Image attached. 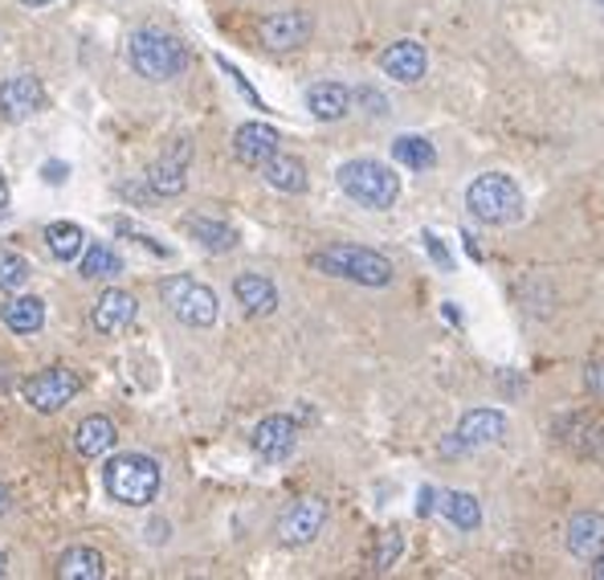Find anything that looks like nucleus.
<instances>
[{"mask_svg":"<svg viewBox=\"0 0 604 580\" xmlns=\"http://www.w3.org/2000/svg\"><path fill=\"white\" fill-rule=\"evenodd\" d=\"M107 494L123 507H147L159 494V462L147 454H119L102 470Z\"/></svg>","mask_w":604,"mask_h":580,"instance_id":"f257e3e1","label":"nucleus"},{"mask_svg":"<svg viewBox=\"0 0 604 580\" xmlns=\"http://www.w3.org/2000/svg\"><path fill=\"white\" fill-rule=\"evenodd\" d=\"M131 66L135 74H144L152 82H168V78H180L188 66V49L176 42L172 33L159 30H135L127 42Z\"/></svg>","mask_w":604,"mask_h":580,"instance_id":"f03ea898","label":"nucleus"},{"mask_svg":"<svg viewBox=\"0 0 604 580\" xmlns=\"http://www.w3.org/2000/svg\"><path fill=\"white\" fill-rule=\"evenodd\" d=\"M311 266L332 278H351L360 287H389L392 282V261L376 249L363 246H332L311 254Z\"/></svg>","mask_w":604,"mask_h":580,"instance_id":"7ed1b4c3","label":"nucleus"},{"mask_svg":"<svg viewBox=\"0 0 604 580\" xmlns=\"http://www.w3.org/2000/svg\"><path fill=\"white\" fill-rule=\"evenodd\" d=\"M466 209H470L482 225H511V221H518V213H523V192H518V185L511 176L486 172L466 189Z\"/></svg>","mask_w":604,"mask_h":580,"instance_id":"20e7f679","label":"nucleus"},{"mask_svg":"<svg viewBox=\"0 0 604 580\" xmlns=\"http://www.w3.org/2000/svg\"><path fill=\"white\" fill-rule=\"evenodd\" d=\"M339 189L351 197V201L368 204V209H392L396 197H401V180L392 168L376 160H347L339 168Z\"/></svg>","mask_w":604,"mask_h":580,"instance_id":"39448f33","label":"nucleus"},{"mask_svg":"<svg viewBox=\"0 0 604 580\" xmlns=\"http://www.w3.org/2000/svg\"><path fill=\"white\" fill-rule=\"evenodd\" d=\"M159 299H164V306H168L180 323H188V327H213L216 311H221L213 290L204 287V282H197V278H188V275L164 278Z\"/></svg>","mask_w":604,"mask_h":580,"instance_id":"423d86ee","label":"nucleus"},{"mask_svg":"<svg viewBox=\"0 0 604 580\" xmlns=\"http://www.w3.org/2000/svg\"><path fill=\"white\" fill-rule=\"evenodd\" d=\"M78 392H82V377L70 372V368H45V372L25 380V401L37 413H58V409L70 405Z\"/></svg>","mask_w":604,"mask_h":580,"instance_id":"0eeeda50","label":"nucleus"},{"mask_svg":"<svg viewBox=\"0 0 604 580\" xmlns=\"http://www.w3.org/2000/svg\"><path fill=\"white\" fill-rule=\"evenodd\" d=\"M506 437V417L499 409H474L466 413L458 425L454 442L446 446V454H458V450H482V446H494Z\"/></svg>","mask_w":604,"mask_h":580,"instance_id":"6e6552de","label":"nucleus"},{"mask_svg":"<svg viewBox=\"0 0 604 580\" xmlns=\"http://www.w3.org/2000/svg\"><path fill=\"white\" fill-rule=\"evenodd\" d=\"M323 523H327V503H323V499H299V503L278 520V539H282L287 548H302V544H311V539L323 532Z\"/></svg>","mask_w":604,"mask_h":580,"instance_id":"1a4fd4ad","label":"nucleus"},{"mask_svg":"<svg viewBox=\"0 0 604 580\" xmlns=\"http://www.w3.org/2000/svg\"><path fill=\"white\" fill-rule=\"evenodd\" d=\"M37 111H45L42 78L16 74V78H9V82L0 87V115L9 119V123H25V119H33Z\"/></svg>","mask_w":604,"mask_h":580,"instance_id":"9d476101","label":"nucleus"},{"mask_svg":"<svg viewBox=\"0 0 604 580\" xmlns=\"http://www.w3.org/2000/svg\"><path fill=\"white\" fill-rule=\"evenodd\" d=\"M294 442H299V425L287 417V413H273V417L258 421L254 430V450L266 458V462H282L294 454Z\"/></svg>","mask_w":604,"mask_h":580,"instance_id":"9b49d317","label":"nucleus"},{"mask_svg":"<svg viewBox=\"0 0 604 580\" xmlns=\"http://www.w3.org/2000/svg\"><path fill=\"white\" fill-rule=\"evenodd\" d=\"M311 30H315L311 16L299 13V9H290V13L266 16L258 25V37H261V45H270V49H299V45H306Z\"/></svg>","mask_w":604,"mask_h":580,"instance_id":"f8f14e48","label":"nucleus"},{"mask_svg":"<svg viewBox=\"0 0 604 580\" xmlns=\"http://www.w3.org/2000/svg\"><path fill=\"white\" fill-rule=\"evenodd\" d=\"M278 131L266 127V123H245V127H237V135H233V152H237V160L245 164V168H266V164L278 156Z\"/></svg>","mask_w":604,"mask_h":580,"instance_id":"ddd939ff","label":"nucleus"},{"mask_svg":"<svg viewBox=\"0 0 604 580\" xmlns=\"http://www.w3.org/2000/svg\"><path fill=\"white\" fill-rule=\"evenodd\" d=\"M135 315H139L135 294H127V290H107L99 303H94V311H90V323H94L102 335H119L135 323Z\"/></svg>","mask_w":604,"mask_h":580,"instance_id":"4468645a","label":"nucleus"},{"mask_svg":"<svg viewBox=\"0 0 604 580\" xmlns=\"http://www.w3.org/2000/svg\"><path fill=\"white\" fill-rule=\"evenodd\" d=\"M425 66H429V58H425V49L417 42H396L380 54V70L396 78V82H421Z\"/></svg>","mask_w":604,"mask_h":580,"instance_id":"2eb2a0df","label":"nucleus"},{"mask_svg":"<svg viewBox=\"0 0 604 580\" xmlns=\"http://www.w3.org/2000/svg\"><path fill=\"white\" fill-rule=\"evenodd\" d=\"M568 551L580 560H596L604 551V515L596 511H580L568 523Z\"/></svg>","mask_w":604,"mask_h":580,"instance_id":"dca6fc26","label":"nucleus"},{"mask_svg":"<svg viewBox=\"0 0 604 580\" xmlns=\"http://www.w3.org/2000/svg\"><path fill=\"white\" fill-rule=\"evenodd\" d=\"M115 442H119V434H115V421L111 417H87L78 430H74V450L82 454V458H99V454H107V450H115Z\"/></svg>","mask_w":604,"mask_h":580,"instance_id":"f3484780","label":"nucleus"},{"mask_svg":"<svg viewBox=\"0 0 604 580\" xmlns=\"http://www.w3.org/2000/svg\"><path fill=\"white\" fill-rule=\"evenodd\" d=\"M233 294H237V303H242L249 315H270V311H278V290H273V282L266 275H237Z\"/></svg>","mask_w":604,"mask_h":580,"instance_id":"a211bd4d","label":"nucleus"},{"mask_svg":"<svg viewBox=\"0 0 604 580\" xmlns=\"http://www.w3.org/2000/svg\"><path fill=\"white\" fill-rule=\"evenodd\" d=\"M347 107H351V90L339 87V82H315V87L306 90V111L315 119H323V123L344 119Z\"/></svg>","mask_w":604,"mask_h":580,"instance_id":"6ab92c4d","label":"nucleus"},{"mask_svg":"<svg viewBox=\"0 0 604 580\" xmlns=\"http://www.w3.org/2000/svg\"><path fill=\"white\" fill-rule=\"evenodd\" d=\"M184 160H188V147H176L172 156H164V160L152 164V172H147V185H152V192H159V197H180V192H184V185H188Z\"/></svg>","mask_w":604,"mask_h":580,"instance_id":"aec40b11","label":"nucleus"},{"mask_svg":"<svg viewBox=\"0 0 604 580\" xmlns=\"http://www.w3.org/2000/svg\"><path fill=\"white\" fill-rule=\"evenodd\" d=\"M0 320H4V327H9V332L33 335V332H42L45 303H42V299H30V294H21V299H9V303L0 306Z\"/></svg>","mask_w":604,"mask_h":580,"instance_id":"412c9836","label":"nucleus"},{"mask_svg":"<svg viewBox=\"0 0 604 580\" xmlns=\"http://www.w3.org/2000/svg\"><path fill=\"white\" fill-rule=\"evenodd\" d=\"M261 176H266V185L278 192H306V168H302V160H294V156H273L266 168H261Z\"/></svg>","mask_w":604,"mask_h":580,"instance_id":"4be33fe9","label":"nucleus"},{"mask_svg":"<svg viewBox=\"0 0 604 580\" xmlns=\"http://www.w3.org/2000/svg\"><path fill=\"white\" fill-rule=\"evenodd\" d=\"M45 246H49V254L58 261H74L82 254V246H87V233H82V225H74V221H54V225L45 230Z\"/></svg>","mask_w":604,"mask_h":580,"instance_id":"5701e85b","label":"nucleus"},{"mask_svg":"<svg viewBox=\"0 0 604 580\" xmlns=\"http://www.w3.org/2000/svg\"><path fill=\"white\" fill-rule=\"evenodd\" d=\"M58 577L61 580H102L107 577V565L94 548H70L58 560Z\"/></svg>","mask_w":604,"mask_h":580,"instance_id":"b1692460","label":"nucleus"},{"mask_svg":"<svg viewBox=\"0 0 604 580\" xmlns=\"http://www.w3.org/2000/svg\"><path fill=\"white\" fill-rule=\"evenodd\" d=\"M188 233H192L204 249H213V254H230V249L237 246V230L213 217H192L188 221Z\"/></svg>","mask_w":604,"mask_h":580,"instance_id":"393cba45","label":"nucleus"},{"mask_svg":"<svg viewBox=\"0 0 604 580\" xmlns=\"http://www.w3.org/2000/svg\"><path fill=\"white\" fill-rule=\"evenodd\" d=\"M441 515H446L454 527H461V532H474L478 523H482V507H478L474 494L466 491H446L441 494Z\"/></svg>","mask_w":604,"mask_h":580,"instance_id":"a878e982","label":"nucleus"},{"mask_svg":"<svg viewBox=\"0 0 604 580\" xmlns=\"http://www.w3.org/2000/svg\"><path fill=\"white\" fill-rule=\"evenodd\" d=\"M392 156L396 164H404L409 172H425L437 164V152H433L429 140H421V135H401V140H392Z\"/></svg>","mask_w":604,"mask_h":580,"instance_id":"bb28decb","label":"nucleus"},{"mask_svg":"<svg viewBox=\"0 0 604 580\" xmlns=\"http://www.w3.org/2000/svg\"><path fill=\"white\" fill-rule=\"evenodd\" d=\"M123 270V261L111 246H90L82 254V278H115Z\"/></svg>","mask_w":604,"mask_h":580,"instance_id":"cd10ccee","label":"nucleus"},{"mask_svg":"<svg viewBox=\"0 0 604 580\" xmlns=\"http://www.w3.org/2000/svg\"><path fill=\"white\" fill-rule=\"evenodd\" d=\"M30 261L21 258V254H13V249H0V290H25V282H30Z\"/></svg>","mask_w":604,"mask_h":580,"instance_id":"c85d7f7f","label":"nucleus"},{"mask_svg":"<svg viewBox=\"0 0 604 580\" xmlns=\"http://www.w3.org/2000/svg\"><path fill=\"white\" fill-rule=\"evenodd\" d=\"M396 551H401V536H396V532H384V544H380V551H376V572L392 568Z\"/></svg>","mask_w":604,"mask_h":580,"instance_id":"c756f323","label":"nucleus"},{"mask_svg":"<svg viewBox=\"0 0 604 580\" xmlns=\"http://www.w3.org/2000/svg\"><path fill=\"white\" fill-rule=\"evenodd\" d=\"M356 99H360L363 107H368V111H372V115H389V99H384V94H376L372 87L356 90Z\"/></svg>","mask_w":604,"mask_h":580,"instance_id":"7c9ffc66","label":"nucleus"},{"mask_svg":"<svg viewBox=\"0 0 604 580\" xmlns=\"http://www.w3.org/2000/svg\"><path fill=\"white\" fill-rule=\"evenodd\" d=\"M584 384H589L592 397L604 401V364H589V368H584Z\"/></svg>","mask_w":604,"mask_h":580,"instance_id":"2f4dec72","label":"nucleus"},{"mask_svg":"<svg viewBox=\"0 0 604 580\" xmlns=\"http://www.w3.org/2000/svg\"><path fill=\"white\" fill-rule=\"evenodd\" d=\"M584 442H589V450L604 462V425H589V437H584Z\"/></svg>","mask_w":604,"mask_h":580,"instance_id":"473e14b6","label":"nucleus"},{"mask_svg":"<svg viewBox=\"0 0 604 580\" xmlns=\"http://www.w3.org/2000/svg\"><path fill=\"white\" fill-rule=\"evenodd\" d=\"M42 172H45V180H49V185H61V180L70 176V168H66V164H58V160H49Z\"/></svg>","mask_w":604,"mask_h":580,"instance_id":"72a5a7b5","label":"nucleus"},{"mask_svg":"<svg viewBox=\"0 0 604 580\" xmlns=\"http://www.w3.org/2000/svg\"><path fill=\"white\" fill-rule=\"evenodd\" d=\"M592 577L604 580V551H601V556H596V560H592Z\"/></svg>","mask_w":604,"mask_h":580,"instance_id":"f704fd0d","label":"nucleus"},{"mask_svg":"<svg viewBox=\"0 0 604 580\" xmlns=\"http://www.w3.org/2000/svg\"><path fill=\"white\" fill-rule=\"evenodd\" d=\"M4 204H9V185H4V176H0V213H4Z\"/></svg>","mask_w":604,"mask_h":580,"instance_id":"c9c22d12","label":"nucleus"},{"mask_svg":"<svg viewBox=\"0 0 604 580\" xmlns=\"http://www.w3.org/2000/svg\"><path fill=\"white\" fill-rule=\"evenodd\" d=\"M4 511H9V491L0 487V515H4Z\"/></svg>","mask_w":604,"mask_h":580,"instance_id":"e433bc0d","label":"nucleus"},{"mask_svg":"<svg viewBox=\"0 0 604 580\" xmlns=\"http://www.w3.org/2000/svg\"><path fill=\"white\" fill-rule=\"evenodd\" d=\"M21 4H30V9H42V4H54V0H21Z\"/></svg>","mask_w":604,"mask_h":580,"instance_id":"4c0bfd02","label":"nucleus"},{"mask_svg":"<svg viewBox=\"0 0 604 580\" xmlns=\"http://www.w3.org/2000/svg\"><path fill=\"white\" fill-rule=\"evenodd\" d=\"M4 572H9V560H4V551H0V577H4Z\"/></svg>","mask_w":604,"mask_h":580,"instance_id":"58836bf2","label":"nucleus"},{"mask_svg":"<svg viewBox=\"0 0 604 580\" xmlns=\"http://www.w3.org/2000/svg\"><path fill=\"white\" fill-rule=\"evenodd\" d=\"M596 4H601V9H604V0H596Z\"/></svg>","mask_w":604,"mask_h":580,"instance_id":"ea45409f","label":"nucleus"}]
</instances>
